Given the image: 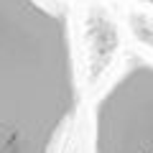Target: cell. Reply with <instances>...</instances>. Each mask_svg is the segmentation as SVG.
<instances>
[{"instance_id": "6da1fadb", "label": "cell", "mask_w": 153, "mask_h": 153, "mask_svg": "<svg viewBox=\"0 0 153 153\" xmlns=\"http://www.w3.org/2000/svg\"><path fill=\"white\" fill-rule=\"evenodd\" d=\"M76 105L66 10L46 0H0V153H56Z\"/></svg>"}, {"instance_id": "7a4b0ae2", "label": "cell", "mask_w": 153, "mask_h": 153, "mask_svg": "<svg viewBox=\"0 0 153 153\" xmlns=\"http://www.w3.org/2000/svg\"><path fill=\"white\" fill-rule=\"evenodd\" d=\"M92 153H153V61L130 59L102 92Z\"/></svg>"}, {"instance_id": "3957f363", "label": "cell", "mask_w": 153, "mask_h": 153, "mask_svg": "<svg viewBox=\"0 0 153 153\" xmlns=\"http://www.w3.org/2000/svg\"><path fill=\"white\" fill-rule=\"evenodd\" d=\"M140 3H148V5H153V0H140Z\"/></svg>"}]
</instances>
